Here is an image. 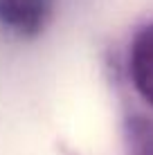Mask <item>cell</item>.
Masks as SVG:
<instances>
[{
	"instance_id": "cell-1",
	"label": "cell",
	"mask_w": 153,
	"mask_h": 155,
	"mask_svg": "<svg viewBox=\"0 0 153 155\" xmlns=\"http://www.w3.org/2000/svg\"><path fill=\"white\" fill-rule=\"evenodd\" d=\"M131 70L140 92L153 104V25L135 43Z\"/></svg>"
}]
</instances>
